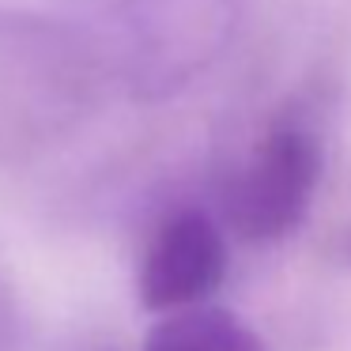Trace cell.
Instances as JSON below:
<instances>
[{
  "instance_id": "obj_5",
  "label": "cell",
  "mask_w": 351,
  "mask_h": 351,
  "mask_svg": "<svg viewBox=\"0 0 351 351\" xmlns=\"http://www.w3.org/2000/svg\"><path fill=\"white\" fill-rule=\"evenodd\" d=\"M140 351H268V343L234 310L204 302L178 313H162L147 328Z\"/></svg>"
},
{
  "instance_id": "obj_6",
  "label": "cell",
  "mask_w": 351,
  "mask_h": 351,
  "mask_svg": "<svg viewBox=\"0 0 351 351\" xmlns=\"http://www.w3.org/2000/svg\"><path fill=\"white\" fill-rule=\"evenodd\" d=\"M19 336H23V313H19L12 287L0 280V351H16Z\"/></svg>"
},
{
  "instance_id": "obj_3",
  "label": "cell",
  "mask_w": 351,
  "mask_h": 351,
  "mask_svg": "<svg viewBox=\"0 0 351 351\" xmlns=\"http://www.w3.org/2000/svg\"><path fill=\"white\" fill-rule=\"evenodd\" d=\"M234 27V0H117L110 76H121L144 99L185 87Z\"/></svg>"
},
{
  "instance_id": "obj_1",
  "label": "cell",
  "mask_w": 351,
  "mask_h": 351,
  "mask_svg": "<svg viewBox=\"0 0 351 351\" xmlns=\"http://www.w3.org/2000/svg\"><path fill=\"white\" fill-rule=\"evenodd\" d=\"M110 84L95 34L0 4V162L23 167L61 152L95 121Z\"/></svg>"
},
{
  "instance_id": "obj_2",
  "label": "cell",
  "mask_w": 351,
  "mask_h": 351,
  "mask_svg": "<svg viewBox=\"0 0 351 351\" xmlns=\"http://www.w3.org/2000/svg\"><path fill=\"white\" fill-rule=\"evenodd\" d=\"M325 178V140L306 114L283 110L265 125L257 144L230 174L223 193L227 227L242 242H280L310 215Z\"/></svg>"
},
{
  "instance_id": "obj_7",
  "label": "cell",
  "mask_w": 351,
  "mask_h": 351,
  "mask_svg": "<svg viewBox=\"0 0 351 351\" xmlns=\"http://www.w3.org/2000/svg\"><path fill=\"white\" fill-rule=\"evenodd\" d=\"M343 257L351 261V234H348V242H343Z\"/></svg>"
},
{
  "instance_id": "obj_4",
  "label": "cell",
  "mask_w": 351,
  "mask_h": 351,
  "mask_svg": "<svg viewBox=\"0 0 351 351\" xmlns=\"http://www.w3.org/2000/svg\"><path fill=\"white\" fill-rule=\"evenodd\" d=\"M227 230L208 208L185 204L167 212L147 234L136 268L140 306L152 313H178L204 306L227 280Z\"/></svg>"
}]
</instances>
